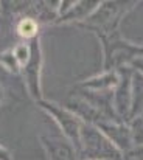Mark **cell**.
Instances as JSON below:
<instances>
[{
  "mask_svg": "<svg viewBox=\"0 0 143 160\" xmlns=\"http://www.w3.org/2000/svg\"><path fill=\"white\" fill-rule=\"evenodd\" d=\"M39 140L48 160H75V151L67 140L48 135H41Z\"/></svg>",
  "mask_w": 143,
  "mask_h": 160,
  "instance_id": "3",
  "label": "cell"
},
{
  "mask_svg": "<svg viewBox=\"0 0 143 160\" xmlns=\"http://www.w3.org/2000/svg\"><path fill=\"white\" fill-rule=\"evenodd\" d=\"M0 160H13L11 157V152H8L5 148H2L0 146Z\"/></svg>",
  "mask_w": 143,
  "mask_h": 160,
  "instance_id": "7",
  "label": "cell"
},
{
  "mask_svg": "<svg viewBox=\"0 0 143 160\" xmlns=\"http://www.w3.org/2000/svg\"><path fill=\"white\" fill-rule=\"evenodd\" d=\"M13 53H14L17 62H19V65H20V68H22V67L25 65V62L28 61V58H30V47H28V44H19V45L13 50Z\"/></svg>",
  "mask_w": 143,
  "mask_h": 160,
  "instance_id": "6",
  "label": "cell"
},
{
  "mask_svg": "<svg viewBox=\"0 0 143 160\" xmlns=\"http://www.w3.org/2000/svg\"><path fill=\"white\" fill-rule=\"evenodd\" d=\"M0 62L9 70V72H13V73H20V65H19V62H17V59H16V56L13 53V50L11 52H5V54H2L0 56Z\"/></svg>",
  "mask_w": 143,
  "mask_h": 160,
  "instance_id": "5",
  "label": "cell"
},
{
  "mask_svg": "<svg viewBox=\"0 0 143 160\" xmlns=\"http://www.w3.org/2000/svg\"><path fill=\"white\" fill-rule=\"evenodd\" d=\"M17 33H19V36L22 39H28V41L38 38L39 27H38L36 19H33V17H23L19 22V25H17Z\"/></svg>",
  "mask_w": 143,
  "mask_h": 160,
  "instance_id": "4",
  "label": "cell"
},
{
  "mask_svg": "<svg viewBox=\"0 0 143 160\" xmlns=\"http://www.w3.org/2000/svg\"><path fill=\"white\" fill-rule=\"evenodd\" d=\"M30 47V58L22 67L20 73L25 78L28 93L31 95L33 100L39 101L42 100V92H41V70H42V50H41V39L39 36L31 39L28 42Z\"/></svg>",
  "mask_w": 143,
  "mask_h": 160,
  "instance_id": "1",
  "label": "cell"
},
{
  "mask_svg": "<svg viewBox=\"0 0 143 160\" xmlns=\"http://www.w3.org/2000/svg\"><path fill=\"white\" fill-rule=\"evenodd\" d=\"M38 104L61 126L64 135H65L69 140H72V142H79V124H78V120H76L69 110H65L64 107L56 106V104L51 103V101H44V100H39Z\"/></svg>",
  "mask_w": 143,
  "mask_h": 160,
  "instance_id": "2",
  "label": "cell"
}]
</instances>
